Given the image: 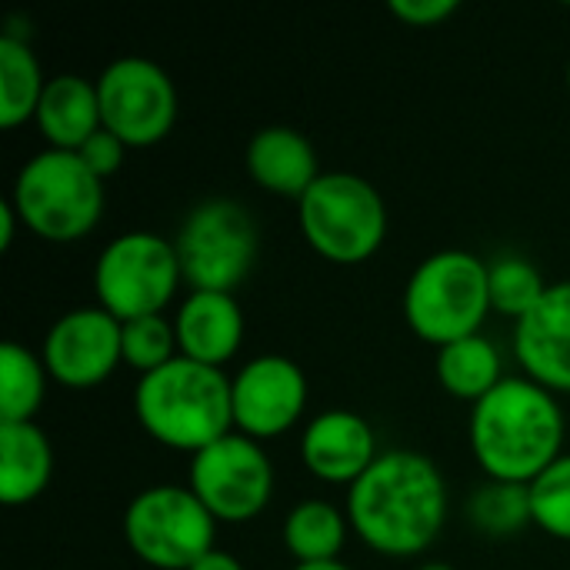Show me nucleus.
Returning a JSON list of instances; mask_svg holds the SVG:
<instances>
[{
  "mask_svg": "<svg viewBox=\"0 0 570 570\" xmlns=\"http://www.w3.org/2000/svg\"><path fill=\"white\" fill-rule=\"evenodd\" d=\"M444 521L448 484L417 451H384L347 488V524L377 554L414 558L438 541Z\"/></svg>",
  "mask_w": 570,
  "mask_h": 570,
  "instance_id": "1",
  "label": "nucleus"
},
{
  "mask_svg": "<svg viewBox=\"0 0 570 570\" xmlns=\"http://www.w3.org/2000/svg\"><path fill=\"white\" fill-rule=\"evenodd\" d=\"M564 411L531 377H504L471 411V451L491 481L531 484L564 451Z\"/></svg>",
  "mask_w": 570,
  "mask_h": 570,
  "instance_id": "2",
  "label": "nucleus"
},
{
  "mask_svg": "<svg viewBox=\"0 0 570 570\" xmlns=\"http://www.w3.org/2000/svg\"><path fill=\"white\" fill-rule=\"evenodd\" d=\"M134 414L157 444L194 458L234 431L230 377L220 367L177 354L164 367L140 374L134 387Z\"/></svg>",
  "mask_w": 570,
  "mask_h": 570,
  "instance_id": "3",
  "label": "nucleus"
},
{
  "mask_svg": "<svg viewBox=\"0 0 570 570\" xmlns=\"http://www.w3.org/2000/svg\"><path fill=\"white\" fill-rule=\"evenodd\" d=\"M488 311H494L488 264L468 250L431 254L414 267L404 287V317L411 331L434 347L481 334Z\"/></svg>",
  "mask_w": 570,
  "mask_h": 570,
  "instance_id": "4",
  "label": "nucleus"
},
{
  "mask_svg": "<svg viewBox=\"0 0 570 570\" xmlns=\"http://www.w3.org/2000/svg\"><path fill=\"white\" fill-rule=\"evenodd\" d=\"M104 180L73 150L33 154L13 180L17 217L43 240L70 244L90 234L104 214Z\"/></svg>",
  "mask_w": 570,
  "mask_h": 570,
  "instance_id": "5",
  "label": "nucleus"
},
{
  "mask_svg": "<svg viewBox=\"0 0 570 570\" xmlns=\"http://www.w3.org/2000/svg\"><path fill=\"white\" fill-rule=\"evenodd\" d=\"M304 240L334 264H361L384 244L387 207L377 187L347 170L321 174L297 200Z\"/></svg>",
  "mask_w": 570,
  "mask_h": 570,
  "instance_id": "6",
  "label": "nucleus"
},
{
  "mask_svg": "<svg viewBox=\"0 0 570 570\" xmlns=\"http://www.w3.org/2000/svg\"><path fill=\"white\" fill-rule=\"evenodd\" d=\"M184 281L174 240L150 230H130L114 237L94 264L97 307L120 324L160 314Z\"/></svg>",
  "mask_w": 570,
  "mask_h": 570,
  "instance_id": "7",
  "label": "nucleus"
},
{
  "mask_svg": "<svg viewBox=\"0 0 570 570\" xmlns=\"http://www.w3.org/2000/svg\"><path fill=\"white\" fill-rule=\"evenodd\" d=\"M217 521L190 488L157 484L140 491L124 511L127 548L157 570H190L214 551Z\"/></svg>",
  "mask_w": 570,
  "mask_h": 570,
  "instance_id": "8",
  "label": "nucleus"
},
{
  "mask_svg": "<svg viewBox=\"0 0 570 570\" xmlns=\"http://www.w3.org/2000/svg\"><path fill=\"white\" fill-rule=\"evenodd\" d=\"M174 247L190 291L230 294L257 261V224L237 200L210 197L184 217Z\"/></svg>",
  "mask_w": 570,
  "mask_h": 570,
  "instance_id": "9",
  "label": "nucleus"
},
{
  "mask_svg": "<svg viewBox=\"0 0 570 570\" xmlns=\"http://www.w3.org/2000/svg\"><path fill=\"white\" fill-rule=\"evenodd\" d=\"M187 488L197 494L214 521L244 524L271 504L274 468L254 438L230 431L190 458Z\"/></svg>",
  "mask_w": 570,
  "mask_h": 570,
  "instance_id": "10",
  "label": "nucleus"
},
{
  "mask_svg": "<svg viewBox=\"0 0 570 570\" xmlns=\"http://www.w3.org/2000/svg\"><path fill=\"white\" fill-rule=\"evenodd\" d=\"M100 117L127 147L160 144L177 120V90L170 73L147 57H117L97 77Z\"/></svg>",
  "mask_w": 570,
  "mask_h": 570,
  "instance_id": "11",
  "label": "nucleus"
},
{
  "mask_svg": "<svg viewBox=\"0 0 570 570\" xmlns=\"http://www.w3.org/2000/svg\"><path fill=\"white\" fill-rule=\"evenodd\" d=\"M124 324L104 307H77L53 321L43 337L40 361L47 374L73 391L104 384L124 361L120 347Z\"/></svg>",
  "mask_w": 570,
  "mask_h": 570,
  "instance_id": "12",
  "label": "nucleus"
},
{
  "mask_svg": "<svg viewBox=\"0 0 570 570\" xmlns=\"http://www.w3.org/2000/svg\"><path fill=\"white\" fill-rule=\"evenodd\" d=\"M234 428L254 441L287 434L307 404V377L284 354H261L230 381Z\"/></svg>",
  "mask_w": 570,
  "mask_h": 570,
  "instance_id": "13",
  "label": "nucleus"
},
{
  "mask_svg": "<svg viewBox=\"0 0 570 570\" xmlns=\"http://www.w3.org/2000/svg\"><path fill=\"white\" fill-rule=\"evenodd\" d=\"M514 354L534 384L570 394V281L548 284L544 297L514 321Z\"/></svg>",
  "mask_w": 570,
  "mask_h": 570,
  "instance_id": "14",
  "label": "nucleus"
},
{
  "mask_svg": "<svg viewBox=\"0 0 570 570\" xmlns=\"http://www.w3.org/2000/svg\"><path fill=\"white\" fill-rule=\"evenodd\" d=\"M301 458L307 471L327 484H354L381 458L374 428L354 411L317 414L301 438Z\"/></svg>",
  "mask_w": 570,
  "mask_h": 570,
  "instance_id": "15",
  "label": "nucleus"
},
{
  "mask_svg": "<svg viewBox=\"0 0 570 570\" xmlns=\"http://www.w3.org/2000/svg\"><path fill=\"white\" fill-rule=\"evenodd\" d=\"M177 351L207 367L227 364L244 341V311L234 294L190 291L174 317Z\"/></svg>",
  "mask_w": 570,
  "mask_h": 570,
  "instance_id": "16",
  "label": "nucleus"
},
{
  "mask_svg": "<svg viewBox=\"0 0 570 570\" xmlns=\"http://www.w3.org/2000/svg\"><path fill=\"white\" fill-rule=\"evenodd\" d=\"M247 174L277 197H304L321 177L314 144L294 127H264L247 144Z\"/></svg>",
  "mask_w": 570,
  "mask_h": 570,
  "instance_id": "17",
  "label": "nucleus"
},
{
  "mask_svg": "<svg viewBox=\"0 0 570 570\" xmlns=\"http://www.w3.org/2000/svg\"><path fill=\"white\" fill-rule=\"evenodd\" d=\"M43 140L53 150H80L100 127V97L97 80H87L80 73H57L47 80L43 97L33 114Z\"/></svg>",
  "mask_w": 570,
  "mask_h": 570,
  "instance_id": "18",
  "label": "nucleus"
},
{
  "mask_svg": "<svg viewBox=\"0 0 570 570\" xmlns=\"http://www.w3.org/2000/svg\"><path fill=\"white\" fill-rule=\"evenodd\" d=\"M53 474V448L47 434L27 424H0V501L17 508L40 498Z\"/></svg>",
  "mask_w": 570,
  "mask_h": 570,
  "instance_id": "19",
  "label": "nucleus"
},
{
  "mask_svg": "<svg viewBox=\"0 0 570 570\" xmlns=\"http://www.w3.org/2000/svg\"><path fill=\"white\" fill-rule=\"evenodd\" d=\"M438 381L448 394L461 401H481L488 397L504 377H501V354L498 347L481 337H461L438 351Z\"/></svg>",
  "mask_w": 570,
  "mask_h": 570,
  "instance_id": "20",
  "label": "nucleus"
},
{
  "mask_svg": "<svg viewBox=\"0 0 570 570\" xmlns=\"http://www.w3.org/2000/svg\"><path fill=\"white\" fill-rule=\"evenodd\" d=\"M43 70L27 40L17 33L0 37V127L13 130L37 114L43 97Z\"/></svg>",
  "mask_w": 570,
  "mask_h": 570,
  "instance_id": "21",
  "label": "nucleus"
},
{
  "mask_svg": "<svg viewBox=\"0 0 570 570\" xmlns=\"http://www.w3.org/2000/svg\"><path fill=\"white\" fill-rule=\"evenodd\" d=\"M347 538V518L327 501H301L284 521V548L297 558V564L337 561Z\"/></svg>",
  "mask_w": 570,
  "mask_h": 570,
  "instance_id": "22",
  "label": "nucleus"
},
{
  "mask_svg": "<svg viewBox=\"0 0 570 570\" xmlns=\"http://www.w3.org/2000/svg\"><path fill=\"white\" fill-rule=\"evenodd\" d=\"M47 367L23 344L7 341L0 347V424H27L43 404Z\"/></svg>",
  "mask_w": 570,
  "mask_h": 570,
  "instance_id": "23",
  "label": "nucleus"
},
{
  "mask_svg": "<svg viewBox=\"0 0 570 570\" xmlns=\"http://www.w3.org/2000/svg\"><path fill=\"white\" fill-rule=\"evenodd\" d=\"M468 518L488 538H511V534L524 531L528 521H534L531 518V488L491 481L481 491H474V498L468 501Z\"/></svg>",
  "mask_w": 570,
  "mask_h": 570,
  "instance_id": "24",
  "label": "nucleus"
},
{
  "mask_svg": "<svg viewBox=\"0 0 570 570\" xmlns=\"http://www.w3.org/2000/svg\"><path fill=\"white\" fill-rule=\"evenodd\" d=\"M488 284H491V307L521 321L548 291L541 271L524 257H498L488 264Z\"/></svg>",
  "mask_w": 570,
  "mask_h": 570,
  "instance_id": "25",
  "label": "nucleus"
},
{
  "mask_svg": "<svg viewBox=\"0 0 570 570\" xmlns=\"http://www.w3.org/2000/svg\"><path fill=\"white\" fill-rule=\"evenodd\" d=\"M528 488L534 524L558 541H570V454H561Z\"/></svg>",
  "mask_w": 570,
  "mask_h": 570,
  "instance_id": "26",
  "label": "nucleus"
},
{
  "mask_svg": "<svg viewBox=\"0 0 570 570\" xmlns=\"http://www.w3.org/2000/svg\"><path fill=\"white\" fill-rule=\"evenodd\" d=\"M120 347H124V364H130L140 374H150L177 357V331L160 314L124 321Z\"/></svg>",
  "mask_w": 570,
  "mask_h": 570,
  "instance_id": "27",
  "label": "nucleus"
},
{
  "mask_svg": "<svg viewBox=\"0 0 570 570\" xmlns=\"http://www.w3.org/2000/svg\"><path fill=\"white\" fill-rule=\"evenodd\" d=\"M124 154H127V144H124L117 134H110L107 127H100V130H97V134L80 147V150H77V157L87 164V170H90V174H97L100 180L120 170Z\"/></svg>",
  "mask_w": 570,
  "mask_h": 570,
  "instance_id": "28",
  "label": "nucleus"
},
{
  "mask_svg": "<svg viewBox=\"0 0 570 570\" xmlns=\"http://www.w3.org/2000/svg\"><path fill=\"white\" fill-rule=\"evenodd\" d=\"M391 13L411 27H434L458 10V0H391Z\"/></svg>",
  "mask_w": 570,
  "mask_h": 570,
  "instance_id": "29",
  "label": "nucleus"
},
{
  "mask_svg": "<svg viewBox=\"0 0 570 570\" xmlns=\"http://www.w3.org/2000/svg\"><path fill=\"white\" fill-rule=\"evenodd\" d=\"M190 570H244V564H240L234 554H227V551H217V548H214V551H207V554H204V558H200V561H197Z\"/></svg>",
  "mask_w": 570,
  "mask_h": 570,
  "instance_id": "30",
  "label": "nucleus"
},
{
  "mask_svg": "<svg viewBox=\"0 0 570 570\" xmlns=\"http://www.w3.org/2000/svg\"><path fill=\"white\" fill-rule=\"evenodd\" d=\"M13 220H17V210L10 200L0 204V250H7L13 244Z\"/></svg>",
  "mask_w": 570,
  "mask_h": 570,
  "instance_id": "31",
  "label": "nucleus"
},
{
  "mask_svg": "<svg viewBox=\"0 0 570 570\" xmlns=\"http://www.w3.org/2000/svg\"><path fill=\"white\" fill-rule=\"evenodd\" d=\"M291 570H351L347 564L341 561H321V564H294Z\"/></svg>",
  "mask_w": 570,
  "mask_h": 570,
  "instance_id": "32",
  "label": "nucleus"
},
{
  "mask_svg": "<svg viewBox=\"0 0 570 570\" xmlns=\"http://www.w3.org/2000/svg\"><path fill=\"white\" fill-rule=\"evenodd\" d=\"M417 570H454L451 564H424V568H417Z\"/></svg>",
  "mask_w": 570,
  "mask_h": 570,
  "instance_id": "33",
  "label": "nucleus"
},
{
  "mask_svg": "<svg viewBox=\"0 0 570 570\" xmlns=\"http://www.w3.org/2000/svg\"><path fill=\"white\" fill-rule=\"evenodd\" d=\"M568 83H570V67H568Z\"/></svg>",
  "mask_w": 570,
  "mask_h": 570,
  "instance_id": "34",
  "label": "nucleus"
}]
</instances>
